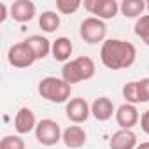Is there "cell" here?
<instances>
[{"instance_id": "6da1fadb", "label": "cell", "mask_w": 149, "mask_h": 149, "mask_svg": "<svg viewBox=\"0 0 149 149\" xmlns=\"http://www.w3.org/2000/svg\"><path fill=\"white\" fill-rule=\"evenodd\" d=\"M137 49L132 42L123 39H107L100 49V60L104 67L111 70H123L135 63Z\"/></svg>"}, {"instance_id": "7a4b0ae2", "label": "cell", "mask_w": 149, "mask_h": 149, "mask_svg": "<svg viewBox=\"0 0 149 149\" xmlns=\"http://www.w3.org/2000/svg\"><path fill=\"white\" fill-rule=\"evenodd\" d=\"M95 61L90 56H79L76 60H70L63 65L61 68V79L65 83H68L70 86L81 83V81H88L95 76Z\"/></svg>"}, {"instance_id": "3957f363", "label": "cell", "mask_w": 149, "mask_h": 149, "mask_svg": "<svg viewBox=\"0 0 149 149\" xmlns=\"http://www.w3.org/2000/svg\"><path fill=\"white\" fill-rule=\"evenodd\" d=\"M37 91L42 98H46L51 104H63L68 102L70 93H72V86L68 83H65L61 77H44L39 86Z\"/></svg>"}, {"instance_id": "277c9868", "label": "cell", "mask_w": 149, "mask_h": 149, "mask_svg": "<svg viewBox=\"0 0 149 149\" xmlns=\"http://www.w3.org/2000/svg\"><path fill=\"white\" fill-rule=\"evenodd\" d=\"M79 35L84 42L88 44H98V42H105V35H107V25L91 16V18H86L83 19L81 26H79Z\"/></svg>"}, {"instance_id": "5b68a950", "label": "cell", "mask_w": 149, "mask_h": 149, "mask_svg": "<svg viewBox=\"0 0 149 149\" xmlns=\"http://www.w3.org/2000/svg\"><path fill=\"white\" fill-rule=\"evenodd\" d=\"M61 128L60 125L54 121V119H40L37 123V128H35V139L39 144L42 146H56L60 140H61Z\"/></svg>"}, {"instance_id": "8992f818", "label": "cell", "mask_w": 149, "mask_h": 149, "mask_svg": "<svg viewBox=\"0 0 149 149\" xmlns=\"http://www.w3.org/2000/svg\"><path fill=\"white\" fill-rule=\"evenodd\" d=\"M7 60H9V65H13L14 68H28L35 63L37 58H35L32 47L26 44V40H23V42H18L9 47Z\"/></svg>"}, {"instance_id": "52a82bcc", "label": "cell", "mask_w": 149, "mask_h": 149, "mask_svg": "<svg viewBox=\"0 0 149 149\" xmlns=\"http://www.w3.org/2000/svg\"><path fill=\"white\" fill-rule=\"evenodd\" d=\"M83 6L88 13L95 14V18H98L102 21L112 19L119 11V4L116 0H86Z\"/></svg>"}, {"instance_id": "ba28073f", "label": "cell", "mask_w": 149, "mask_h": 149, "mask_svg": "<svg viewBox=\"0 0 149 149\" xmlns=\"http://www.w3.org/2000/svg\"><path fill=\"white\" fill-rule=\"evenodd\" d=\"M65 114L68 118V121H72L74 125H81L84 123L90 114H91V105L86 102V98H70L65 105Z\"/></svg>"}, {"instance_id": "9c48e42d", "label": "cell", "mask_w": 149, "mask_h": 149, "mask_svg": "<svg viewBox=\"0 0 149 149\" xmlns=\"http://www.w3.org/2000/svg\"><path fill=\"white\" fill-rule=\"evenodd\" d=\"M116 123L121 126V130H132L139 121H140V116H139V111L135 105L132 104H121L118 109H116Z\"/></svg>"}, {"instance_id": "30bf717a", "label": "cell", "mask_w": 149, "mask_h": 149, "mask_svg": "<svg viewBox=\"0 0 149 149\" xmlns=\"http://www.w3.org/2000/svg\"><path fill=\"white\" fill-rule=\"evenodd\" d=\"M9 14L18 23H26L35 18V4L30 0H16L9 7Z\"/></svg>"}, {"instance_id": "8fae6325", "label": "cell", "mask_w": 149, "mask_h": 149, "mask_svg": "<svg viewBox=\"0 0 149 149\" xmlns=\"http://www.w3.org/2000/svg\"><path fill=\"white\" fill-rule=\"evenodd\" d=\"M14 128H16V132H18L19 135L35 132V128H37V118H35V114H33V111H32L30 107H21V109L16 112Z\"/></svg>"}, {"instance_id": "7c38bea8", "label": "cell", "mask_w": 149, "mask_h": 149, "mask_svg": "<svg viewBox=\"0 0 149 149\" xmlns=\"http://www.w3.org/2000/svg\"><path fill=\"white\" fill-rule=\"evenodd\" d=\"M61 140L67 147L70 149H79L86 144L88 140V135L84 132L83 126L79 125H74V126H68L67 130H63V135H61Z\"/></svg>"}, {"instance_id": "4fadbf2b", "label": "cell", "mask_w": 149, "mask_h": 149, "mask_svg": "<svg viewBox=\"0 0 149 149\" xmlns=\"http://www.w3.org/2000/svg\"><path fill=\"white\" fill-rule=\"evenodd\" d=\"M91 114L97 121H109L112 118V114H116L114 104L111 98L107 97H98L93 100L91 104Z\"/></svg>"}, {"instance_id": "5bb4252c", "label": "cell", "mask_w": 149, "mask_h": 149, "mask_svg": "<svg viewBox=\"0 0 149 149\" xmlns=\"http://www.w3.org/2000/svg\"><path fill=\"white\" fill-rule=\"evenodd\" d=\"M137 146V135L132 130H118L109 140L111 149H135Z\"/></svg>"}, {"instance_id": "9a60e30c", "label": "cell", "mask_w": 149, "mask_h": 149, "mask_svg": "<svg viewBox=\"0 0 149 149\" xmlns=\"http://www.w3.org/2000/svg\"><path fill=\"white\" fill-rule=\"evenodd\" d=\"M72 51H74V47H72V42H70V39H67V37H58L56 40H53V46H51V54H53V58L56 60V61H68V58L72 56Z\"/></svg>"}, {"instance_id": "2e32d148", "label": "cell", "mask_w": 149, "mask_h": 149, "mask_svg": "<svg viewBox=\"0 0 149 149\" xmlns=\"http://www.w3.org/2000/svg\"><path fill=\"white\" fill-rule=\"evenodd\" d=\"M26 44L32 47V51H33V54H35L37 60H44L51 53V46H53V42L47 40L42 35H30L26 39Z\"/></svg>"}, {"instance_id": "e0dca14e", "label": "cell", "mask_w": 149, "mask_h": 149, "mask_svg": "<svg viewBox=\"0 0 149 149\" xmlns=\"http://www.w3.org/2000/svg\"><path fill=\"white\" fill-rule=\"evenodd\" d=\"M119 11L125 18H140L144 16L146 11V2L144 0H123L119 4Z\"/></svg>"}, {"instance_id": "ac0fdd59", "label": "cell", "mask_w": 149, "mask_h": 149, "mask_svg": "<svg viewBox=\"0 0 149 149\" xmlns=\"http://www.w3.org/2000/svg\"><path fill=\"white\" fill-rule=\"evenodd\" d=\"M60 23H61L60 14H56L54 11H46V13H42L39 16V26L46 33H53L54 30H58Z\"/></svg>"}, {"instance_id": "d6986e66", "label": "cell", "mask_w": 149, "mask_h": 149, "mask_svg": "<svg viewBox=\"0 0 149 149\" xmlns=\"http://www.w3.org/2000/svg\"><path fill=\"white\" fill-rule=\"evenodd\" d=\"M133 30H135V35L140 37V39L146 42V46H149V14L140 16V18L135 21Z\"/></svg>"}, {"instance_id": "ffe728a7", "label": "cell", "mask_w": 149, "mask_h": 149, "mask_svg": "<svg viewBox=\"0 0 149 149\" xmlns=\"http://www.w3.org/2000/svg\"><path fill=\"white\" fill-rule=\"evenodd\" d=\"M123 98L126 100V104H140L139 102V90H137V81H130L123 86Z\"/></svg>"}, {"instance_id": "44dd1931", "label": "cell", "mask_w": 149, "mask_h": 149, "mask_svg": "<svg viewBox=\"0 0 149 149\" xmlns=\"http://www.w3.org/2000/svg\"><path fill=\"white\" fill-rule=\"evenodd\" d=\"M83 4L79 0H56V9L60 14H74Z\"/></svg>"}, {"instance_id": "7402d4cb", "label": "cell", "mask_w": 149, "mask_h": 149, "mask_svg": "<svg viewBox=\"0 0 149 149\" xmlns=\"http://www.w3.org/2000/svg\"><path fill=\"white\" fill-rule=\"evenodd\" d=\"M0 149H25V140L19 135H6L0 140Z\"/></svg>"}, {"instance_id": "603a6c76", "label": "cell", "mask_w": 149, "mask_h": 149, "mask_svg": "<svg viewBox=\"0 0 149 149\" xmlns=\"http://www.w3.org/2000/svg\"><path fill=\"white\" fill-rule=\"evenodd\" d=\"M137 90H139V102H149V77H144L137 81Z\"/></svg>"}, {"instance_id": "cb8c5ba5", "label": "cell", "mask_w": 149, "mask_h": 149, "mask_svg": "<svg viewBox=\"0 0 149 149\" xmlns=\"http://www.w3.org/2000/svg\"><path fill=\"white\" fill-rule=\"evenodd\" d=\"M140 128L144 133L149 135V109L146 112H142V116H140Z\"/></svg>"}, {"instance_id": "d4e9b609", "label": "cell", "mask_w": 149, "mask_h": 149, "mask_svg": "<svg viewBox=\"0 0 149 149\" xmlns=\"http://www.w3.org/2000/svg\"><path fill=\"white\" fill-rule=\"evenodd\" d=\"M7 18V6L4 2H0V23H4Z\"/></svg>"}, {"instance_id": "484cf974", "label": "cell", "mask_w": 149, "mask_h": 149, "mask_svg": "<svg viewBox=\"0 0 149 149\" xmlns=\"http://www.w3.org/2000/svg\"><path fill=\"white\" fill-rule=\"evenodd\" d=\"M135 149H149V142H140Z\"/></svg>"}, {"instance_id": "4316f807", "label": "cell", "mask_w": 149, "mask_h": 149, "mask_svg": "<svg viewBox=\"0 0 149 149\" xmlns=\"http://www.w3.org/2000/svg\"><path fill=\"white\" fill-rule=\"evenodd\" d=\"M146 11L149 13V2H146Z\"/></svg>"}]
</instances>
